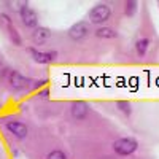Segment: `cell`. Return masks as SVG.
Returning a JSON list of instances; mask_svg holds the SVG:
<instances>
[{
  "mask_svg": "<svg viewBox=\"0 0 159 159\" xmlns=\"http://www.w3.org/2000/svg\"><path fill=\"white\" fill-rule=\"evenodd\" d=\"M135 11H137V2H126V7H124L126 16H134Z\"/></svg>",
  "mask_w": 159,
  "mask_h": 159,
  "instance_id": "14",
  "label": "cell"
},
{
  "mask_svg": "<svg viewBox=\"0 0 159 159\" xmlns=\"http://www.w3.org/2000/svg\"><path fill=\"white\" fill-rule=\"evenodd\" d=\"M2 19L5 21V24H7V27H8V34H10V37H11V42L15 43L16 46H21V45H22V38L19 37L18 30L15 29V25H13L11 19H10V18H8L7 15H2Z\"/></svg>",
  "mask_w": 159,
  "mask_h": 159,
  "instance_id": "10",
  "label": "cell"
},
{
  "mask_svg": "<svg viewBox=\"0 0 159 159\" xmlns=\"http://www.w3.org/2000/svg\"><path fill=\"white\" fill-rule=\"evenodd\" d=\"M116 107H118V110H121L124 115L130 116V113H132V105H130V102H127V100H118V102H116Z\"/></svg>",
  "mask_w": 159,
  "mask_h": 159,
  "instance_id": "13",
  "label": "cell"
},
{
  "mask_svg": "<svg viewBox=\"0 0 159 159\" xmlns=\"http://www.w3.org/2000/svg\"><path fill=\"white\" fill-rule=\"evenodd\" d=\"M7 129L11 132L16 139H25L29 134V129L22 121H8L7 123Z\"/></svg>",
  "mask_w": 159,
  "mask_h": 159,
  "instance_id": "7",
  "label": "cell"
},
{
  "mask_svg": "<svg viewBox=\"0 0 159 159\" xmlns=\"http://www.w3.org/2000/svg\"><path fill=\"white\" fill-rule=\"evenodd\" d=\"M46 159H69V157H67V154H65L62 150H52L46 156Z\"/></svg>",
  "mask_w": 159,
  "mask_h": 159,
  "instance_id": "15",
  "label": "cell"
},
{
  "mask_svg": "<svg viewBox=\"0 0 159 159\" xmlns=\"http://www.w3.org/2000/svg\"><path fill=\"white\" fill-rule=\"evenodd\" d=\"M70 111H72V116H73L75 119H84V118L88 116V113H89V105H88L86 102L76 100V102L72 103Z\"/></svg>",
  "mask_w": 159,
  "mask_h": 159,
  "instance_id": "8",
  "label": "cell"
},
{
  "mask_svg": "<svg viewBox=\"0 0 159 159\" xmlns=\"http://www.w3.org/2000/svg\"><path fill=\"white\" fill-rule=\"evenodd\" d=\"M151 42H150V38H140L135 42V51H137V54L139 56H145L148 52V48H150Z\"/></svg>",
  "mask_w": 159,
  "mask_h": 159,
  "instance_id": "11",
  "label": "cell"
},
{
  "mask_svg": "<svg viewBox=\"0 0 159 159\" xmlns=\"http://www.w3.org/2000/svg\"><path fill=\"white\" fill-rule=\"evenodd\" d=\"M19 13H21V19H22L24 25H27V27H30V29L38 27V16H37L34 8H30L27 3H24L21 7Z\"/></svg>",
  "mask_w": 159,
  "mask_h": 159,
  "instance_id": "4",
  "label": "cell"
},
{
  "mask_svg": "<svg viewBox=\"0 0 159 159\" xmlns=\"http://www.w3.org/2000/svg\"><path fill=\"white\" fill-rule=\"evenodd\" d=\"M110 16H111V8L107 3H97L88 13V18L92 24H103L110 19Z\"/></svg>",
  "mask_w": 159,
  "mask_h": 159,
  "instance_id": "2",
  "label": "cell"
},
{
  "mask_svg": "<svg viewBox=\"0 0 159 159\" xmlns=\"http://www.w3.org/2000/svg\"><path fill=\"white\" fill-rule=\"evenodd\" d=\"M51 37V30L46 29V27H35L34 32H32V40H34V43L35 45H43L46 40Z\"/></svg>",
  "mask_w": 159,
  "mask_h": 159,
  "instance_id": "9",
  "label": "cell"
},
{
  "mask_svg": "<svg viewBox=\"0 0 159 159\" xmlns=\"http://www.w3.org/2000/svg\"><path fill=\"white\" fill-rule=\"evenodd\" d=\"M91 32V27H89V22L86 21H78L76 24H73L72 27L69 29V37L75 42H81L84 40Z\"/></svg>",
  "mask_w": 159,
  "mask_h": 159,
  "instance_id": "3",
  "label": "cell"
},
{
  "mask_svg": "<svg viewBox=\"0 0 159 159\" xmlns=\"http://www.w3.org/2000/svg\"><path fill=\"white\" fill-rule=\"evenodd\" d=\"M118 35V32L115 30V29H111V27H99L97 30H96V37H99V38H115Z\"/></svg>",
  "mask_w": 159,
  "mask_h": 159,
  "instance_id": "12",
  "label": "cell"
},
{
  "mask_svg": "<svg viewBox=\"0 0 159 159\" xmlns=\"http://www.w3.org/2000/svg\"><path fill=\"white\" fill-rule=\"evenodd\" d=\"M8 81H10V86L16 91H22V89H27L30 86V80L25 78L22 73L16 72V70H11L10 72V76H8Z\"/></svg>",
  "mask_w": 159,
  "mask_h": 159,
  "instance_id": "5",
  "label": "cell"
},
{
  "mask_svg": "<svg viewBox=\"0 0 159 159\" xmlns=\"http://www.w3.org/2000/svg\"><path fill=\"white\" fill-rule=\"evenodd\" d=\"M29 52H30V56L35 62L38 64H51L52 61H54L57 57V52L56 51H38L35 48H29Z\"/></svg>",
  "mask_w": 159,
  "mask_h": 159,
  "instance_id": "6",
  "label": "cell"
},
{
  "mask_svg": "<svg viewBox=\"0 0 159 159\" xmlns=\"http://www.w3.org/2000/svg\"><path fill=\"white\" fill-rule=\"evenodd\" d=\"M139 150V142L132 137H123L118 139L113 143V151L118 156H130L132 153H135Z\"/></svg>",
  "mask_w": 159,
  "mask_h": 159,
  "instance_id": "1",
  "label": "cell"
}]
</instances>
